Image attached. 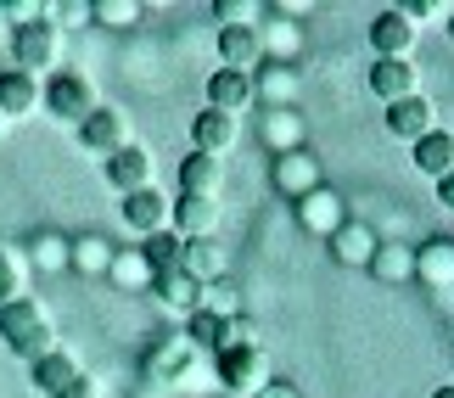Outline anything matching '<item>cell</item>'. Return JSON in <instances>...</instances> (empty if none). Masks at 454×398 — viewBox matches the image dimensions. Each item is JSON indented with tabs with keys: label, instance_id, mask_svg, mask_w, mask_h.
<instances>
[{
	"label": "cell",
	"instance_id": "e575fe53",
	"mask_svg": "<svg viewBox=\"0 0 454 398\" xmlns=\"http://www.w3.org/2000/svg\"><path fill=\"white\" fill-rule=\"evenodd\" d=\"M0 17L17 23V28H28V23H40V17H45V6H40V0H0Z\"/></svg>",
	"mask_w": 454,
	"mask_h": 398
},
{
	"label": "cell",
	"instance_id": "8992f818",
	"mask_svg": "<svg viewBox=\"0 0 454 398\" xmlns=\"http://www.w3.org/2000/svg\"><path fill=\"white\" fill-rule=\"evenodd\" d=\"M79 146L90 152V158H101V163L118 158V152L129 146V118L118 113V107H96V113L79 124Z\"/></svg>",
	"mask_w": 454,
	"mask_h": 398
},
{
	"label": "cell",
	"instance_id": "52a82bcc",
	"mask_svg": "<svg viewBox=\"0 0 454 398\" xmlns=\"http://www.w3.org/2000/svg\"><path fill=\"white\" fill-rule=\"evenodd\" d=\"M101 175H107V185H113L118 197H135V191H152V180H157V158H152L146 146H135V141H129L124 152H118V158L101 163Z\"/></svg>",
	"mask_w": 454,
	"mask_h": 398
},
{
	"label": "cell",
	"instance_id": "5b68a950",
	"mask_svg": "<svg viewBox=\"0 0 454 398\" xmlns=\"http://www.w3.org/2000/svg\"><path fill=\"white\" fill-rule=\"evenodd\" d=\"M415 40H421V28H415L398 6L376 12V23H371V51H376V62H415Z\"/></svg>",
	"mask_w": 454,
	"mask_h": 398
},
{
	"label": "cell",
	"instance_id": "ab89813d",
	"mask_svg": "<svg viewBox=\"0 0 454 398\" xmlns=\"http://www.w3.org/2000/svg\"><path fill=\"white\" fill-rule=\"evenodd\" d=\"M432 398H454V382H449V387H443V393H432Z\"/></svg>",
	"mask_w": 454,
	"mask_h": 398
},
{
	"label": "cell",
	"instance_id": "cb8c5ba5",
	"mask_svg": "<svg viewBox=\"0 0 454 398\" xmlns=\"http://www.w3.org/2000/svg\"><path fill=\"white\" fill-rule=\"evenodd\" d=\"M141 258H146V269L152 275H168V269H180V258H185V241L174 236V230H157L141 241Z\"/></svg>",
	"mask_w": 454,
	"mask_h": 398
},
{
	"label": "cell",
	"instance_id": "ba28073f",
	"mask_svg": "<svg viewBox=\"0 0 454 398\" xmlns=\"http://www.w3.org/2000/svg\"><path fill=\"white\" fill-rule=\"evenodd\" d=\"M191 371H197V348L185 342V332L180 337H163L146 354V376H152L157 387H180V382H191Z\"/></svg>",
	"mask_w": 454,
	"mask_h": 398
},
{
	"label": "cell",
	"instance_id": "836d02e7",
	"mask_svg": "<svg viewBox=\"0 0 454 398\" xmlns=\"http://www.w3.org/2000/svg\"><path fill=\"white\" fill-rule=\"evenodd\" d=\"M45 17L57 28H84V23H96L90 17V0H57V6H45Z\"/></svg>",
	"mask_w": 454,
	"mask_h": 398
},
{
	"label": "cell",
	"instance_id": "f1b7e54d",
	"mask_svg": "<svg viewBox=\"0 0 454 398\" xmlns=\"http://www.w3.org/2000/svg\"><path fill=\"white\" fill-rule=\"evenodd\" d=\"M107 275H113L118 286H141V281L152 286V269H146L141 247H129V253H113V269H107Z\"/></svg>",
	"mask_w": 454,
	"mask_h": 398
},
{
	"label": "cell",
	"instance_id": "484cf974",
	"mask_svg": "<svg viewBox=\"0 0 454 398\" xmlns=\"http://www.w3.org/2000/svg\"><path fill=\"white\" fill-rule=\"evenodd\" d=\"M185 342L197 354H219L224 348V315H214V308H197V315L185 320Z\"/></svg>",
	"mask_w": 454,
	"mask_h": 398
},
{
	"label": "cell",
	"instance_id": "7bdbcfd3",
	"mask_svg": "<svg viewBox=\"0 0 454 398\" xmlns=\"http://www.w3.org/2000/svg\"><path fill=\"white\" fill-rule=\"evenodd\" d=\"M449 241H454V236H449Z\"/></svg>",
	"mask_w": 454,
	"mask_h": 398
},
{
	"label": "cell",
	"instance_id": "4316f807",
	"mask_svg": "<svg viewBox=\"0 0 454 398\" xmlns=\"http://www.w3.org/2000/svg\"><path fill=\"white\" fill-rule=\"evenodd\" d=\"M28 298V258L17 247H0V308Z\"/></svg>",
	"mask_w": 454,
	"mask_h": 398
},
{
	"label": "cell",
	"instance_id": "30bf717a",
	"mask_svg": "<svg viewBox=\"0 0 454 398\" xmlns=\"http://www.w3.org/2000/svg\"><path fill=\"white\" fill-rule=\"evenodd\" d=\"M241 141V118L231 113H214V107H202L197 118H191V152H207V158H224Z\"/></svg>",
	"mask_w": 454,
	"mask_h": 398
},
{
	"label": "cell",
	"instance_id": "4fadbf2b",
	"mask_svg": "<svg viewBox=\"0 0 454 398\" xmlns=\"http://www.w3.org/2000/svg\"><path fill=\"white\" fill-rule=\"evenodd\" d=\"M410 163H415V175L432 180V185L449 180V175H454V129L438 124L427 141H415V146H410Z\"/></svg>",
	"mask_w": 454,
	"mask_h": 398
},
{
	"label": "cell",
	"instance_id": "603a6c76",
	"mask_svg": "<svg viewBox=\"0 0 454 398\" xmlns=\"http://www.w3.org/2000/svg\"><path fill=\"white\" fill-rule=\"evenodd\" d=\"M275 185H281V191H320V168H314V158L309 152H286L281 163H275Z\"/></svg>",
	"mask_w": 454,
	"mask_h": 398
},
{
	"label": "cell",
	"instance_id": "b9f144b4",
	"mask_svg": "<svg viewBox=\"0 0 454 398\" xmlns=\"http://www.w3.org/2000/svg\"><path fill=\"white\" fill-rule=\"evenodd\" d=\"M0 129H6V118H0Z\"/></svg>",
	"mask_w": 454,
	"mask_h": 398
},
{
	"label": "cell",
	"instance_id": "4dcf8cb0",
	"mask_svg": "<svg viewBox=\"0 0 454 398\" xmlns=\"http://www.w3.org/2000/svg\"><path fill=\"white\" fill-rule=\"evenodd\" d=\"M298 214H303L309 230H337V207H331V191H309Z\"/></svg>",
	"mask_w": 454,
	"mask_h": 398
},
{
	"label": "cell",
	"instance_id": "8d00e7d4",
	"mask_svg": "<svg viewBox=\"0 0 454 398\" xmlns=\"http://www.w3.org/2000/svg\"><path fill=\"white\" fill-rule=\"evenodd\" d=\"M57 398H96V382H90V376H79V382H74V387H62Z\"/></svg>",
	"mask_w": 454,
	"mask_h": 398
},
{
	"label": "cell",
	"instance_id": "ac0fdd59",
	"mask_svg": "<svg viewBox=\"0 0 454 398\" xmlns=\"http://www.w3.org/2000/svg\"><path fill=\"white\" fill-rule=\"evenodd\" d=\"M253 96H258V79L253 74H231V67H219L214 79H207V107L214 113H241V107H253Z\"/></svg>",
	"mask_w": 454,
	"mask_h": 398
},
{
	"label": "cell",
	"instance_id": "3957f363",
	"mask_svg": "<svg viewBox=\"0 0 454 398\" xmlns=\"http://www.w3.org/2000/svg\"><path fill=\"white\" fill-rule=\"evenodd\" d=\"M214 376H219V387L231 393V398H258L275 376H270V354H264V342H253V348H224L214 354Z\"/></svg>",
	"mask_w": 454,
	"mask_h": 398
},
{
	"label": "cell",
	"instance_id": "60d3db41",
	"mask_svg": "<svg viewBox=\"0 0 454 398\" xmlns=\"http://www.w3.org/2000/svg\"><path fill=\"white\" fill-rule=\"evenodd\" d=\"M449 40H454V12H449Z\"/></svg>",
	"mask_w": 454,
	"mask_h": 398
},
{
	"label": "cell",
	"instance_id": "f35d334b",
	"mask_svg": "<svg viewBox=\"0 0 454 398\" xmlns=\"http://www.w3.org/2000/svg\"><path fill=\"white\" fill-rule=\"evenodd\" d=\"M258 398H298V393H292L286 382H270V387H264V393H258Z\"/></svg>",
	"mask_w": 454,
	"mask_h": 398
},
{
	"label": "cell",
	"instance_id": "6da1fadb",
	"mask_svg": "<svg viewBox=\"0 0 454 398\" xmlns=\"http://www.w3.org/2000/svg\"><path fill=\"white\" fill-rule=\"evenodd\" d=\"M0 342H6V354L28 359V365L45 359L51 348H62L57 325H51V315H45V303H34V298H17V303L0 308Z\"/></svg>",
	"mask_w": 454,
	"mask_h": 398
},
{
	"label": "cell",
	"instance_id": "44dd1931",
	"mask_svg": "<svg viewBox=\"0 0 454 398\" xmlns=\"http://www.w3.org/2000/svg\"><path fill=\"white\" fill-rule=\"evenodd\" d=\"M415 275L438 286H454V241H427V247H415Z\"/></svg>",
	"mask_w": 454,
	"mask_h": 398
},
{
	"label": "cell",
	"instance_id": "2e32d148",
	"mask_svg": "<svg viewBox=\"0 0 454 398\" xmlns=\"http://www.w3.org/2000/svg\"><path fill=\"white\" fill-rule=\"evenodd\" d=\"M79 359L74 354H67V348H51L45 359H34V365H28V382H34V393H40V398H57L62 387H74L79 382Z\"/></svg>",
	"mask_w": 454,
	"mask_h": 398
},
{
	"label": "cell",
	"instance_id": "5bb4252c",
	"mask_svg": "<svg viewBox=\"0 0 454 398\" xmlns=\"http://www.w3.org/2000/svg\"><path fill=\"white\" fill-rule=\"evenodd\" d=\"M438 129V107H432L427 96H410V101H398V107H387V135L393 141H427V135Z\"/></svg>",
	"mask_w": 454,
	"mask_h": 398
},
{
	"label": "cell",
	"instance_id": "d6a6232c",
	"mask_svg": "<svg viewBox=\"0 0 454 398\" xmlns=\"http://www.w3.org/2000/svg\"><path fill=\"white\" fill-rule=\"evenodd\" d=\"M214 17L224 28H258V6H253V0H214Z\"/></svg>",
	"mask_w": 454,
	"mask_h": 398
},
{
	"label": "cell",
	"instance_id": "9a60e30c",
	"mask_svg": "<svg viewBox=\"0 0 454 398\" xmlns=\"http://www.w3.org/2000/svg\"><path fill=\"white\" fill-rule=\"evenodd\" d=\"M168 219H174V202L157 191V185H152V191L124 197V224H129V230L141 236V241H146V236H157V230H168Z\"/></svg>",
	"mask_w": 454,
	"mask_h": 398
},
{
	"label": "cell",
	"instance_id": "d590c367",
	"mask_svg": "<svg viewBox=\"0 0 454 398\" xmlns=\"http://www.w3.org/2000/svg\"><path fill=\"white\" fill-rule=\"evenodd\" d=\"M371 269L376 275H415V253H371Z\"/></svg>",
	"mask_w": 454,
	"mask_h": 398
},
{
	"label": "cell",
	"instance_id": "d6986e66",
	"mask_svg": "<svg viewBox=\"0 0 454 398\" xmlns=\"http://www.w3.org/2000/svg\"><path fill=\"white\" fill-rule=\"evenodd\" d=\"M28 113H40V79L23 74V67H6L0 74V118H28Z\"/></svg>",
	"mask_w": 454,
	"mask_h": 398
},
{
	"label": "cell",
	"instance_id": "8fae6325",
	"mask_svg": "<svg viewBox=\"0 0 454 398\" xmlns=\"http://www.w3.org/2000/svg\"><path fill=\"white\" fill-rule=\"evenodd\" d=\"M364 84H371V96L381 101V107H398V101L421 96V67L415 62H376Z\"/></svg>",
	"mask_w": 454,
	"mask_h": 398
},
{
	"label": "cell",
	"instance_id": "d4e9b609",
	"mask_svg": "<svg viewBox=\"0 0 454 398\" xmlns=\"http://www.w3.org/2000/svg\"><path fill=\"white\" fill-rule=\"evenodd\" d=\"M67 264H74L79 275H107V269H113V247H107V236H79L74 247H67Z\"/></svg>",
	"mask_w": 454,
	"mask_h": 398
},
{
	"label": "cell",
	"instance_id": "e0dca14e",
	"mask_svg": "<svg viewBox=\"0 0 454 398\" xmlns=\"http://www.w3.org/2000/svg\"><path fill=\"white\" fill-rule=\"evenodd\" d=\"M152 298L168 308V315H197L202 308V281H191L185 269H168V275H152Z\"/></svg>",
	"mask_w": 454,
	"mask_h": 398
},
{
	"label": "cell",
	"instance_id": "83f0119b",
	"mask_svg": "<svg viewBox=\"0 0 454 398\" xmlns=\"http://www.w3.org/2000/svg\"><path fill=\"white\" fill-rule=\"evenodd\" d=\"M371 230H364V224H337V230H331V253L342 258V264H371Z\"/></svg>",
	"mask_w": 454,
	"mask_h": 398
},
{
	"label": "cell",
	"instance_id": "7a4b0ae2",
	"mask_svg": "<svg viewBox=\"0 0 454 398\" xmlns=\"http://www.w3.org/2000/svg\"><path fill=\"white\" fill-rule=\"evenodd\" d=\"M40 107L57 118V124H84V118H90L101 101H96V84L84 79V74H74V67H57V74H51L45 84H40Z\"/></svg>",
	"mask_w": 454,
	"mask_h": 398
},
{
	"label": "cell",
	"instance_id": "f546056e",
	"mask_svg": "<svg viewBox=\"0 0 454 398\" xmlns=\"http://www.w3.org/2000/svg\"><path fill=\"white\" fill-rule=\"evenodd\" d=\"M90 17L101 28H129L135 17H141V6H135V0H90Z\"/></svg>",
	"mask_w": 454,
	"mask_h": 398
},
{
	"label": "cell",
	"instance_id": "ffe728a7",
	"mask_svg": "<svg viewBox=\"0 0 454 398\" xmlns=\"http://www.w3.org/2000/svg\"><path fill=\"white\" fill-rule=\"evenodd\" d=\"M224 185V163L207 158V152H191L180 163V197H219Z\"/></svg>",
	"mask_w": 454,
	"mask_h": 398
},
{
	"label": "cell",
	"instance_id": "9c48e42d",
	"mask_svg": "<svg viewBox=\"0 0 454 398\" xmlns=\"http://www.w3.org/2000/svg\"><path fill=\"white\" fill-rule=\"evenodd\" d=\"M168 230L180 241H214V230H219V197H174Z\"/></svg>",
	"mask_w": 454,
	"mask_h": 398
},
{
	"label": "cell",
	"instance_id": "277c9868",
	"mask_svg": "<svg viewBox=\"0 0 454 398\" xmlns=\"http://www.w3.org/2000/svg\"><path fill=\"white\" fill-rule=\"evenodd\" d=\"M12 67H23V74L34 79H51L62 67V28L51 23V17H40V23H28V28H12Z\"/></svg>",
	"mask_w": 454,
	"mask_h": 398
},
{
	"label": "cell",
	"instance_id": "7c38bea8",
	"mask_svg": "<svg viewBox=\"0 0 454 398\" xmlns=\"http://www.w3.org/2000/svg\"><path fill=\"white\" fill-rule=\"evenodd\" d=\"M219 62L231 74H258L264 67V28H219Z\"/></svg>",
	"mask_w": 454,
	"mask_h": 398
},
{
	"label": "cell",
	"instance_id": "1f68e13d",
	"mask_svg": "<svg viewBox=\"0 0 454 398\" xmlns=\"http://www.w3.org/2000/svg\"><path fill=\"white\" fill-rule=\"evenodd\" d=\"M67 247H74V241L40 236V241H34V253H28V264H34V269H62V264H67Z\"/></svg>",
	"mask_w": 454,
	"mask_h": 398
},
{
	"label": "cell",
	"instance_id": "7402d4cb",
	"mask_svg": "<svg viewBox=\"0 0 454 398\" xmlns=\"http://www.w3.org/2000/svg\"><path fill=\"white\" fill-rule=\"evenodd\" d=\"M180 269L191 275V281H202V286L224 281V253H219V241H185V258H180Z\"/></svg>",
	"mask_w": 454,
	"mask_h": 398
},
{
	"label": "cell",
	"instance_id": "74e56055",
	"mask_svg": "<svg viewBox=\"0 0 454 398\" xmlns=\"http://www.w3.org/2000/svg\"><path fill=\"white\" fill-rule=\"evenodd\" d=\"M438 202H443L449 214H454V175H449V180H438Z\"/></svg>",
	"mask_w": 454,
	"mask_h": 398
}]
</instances>
